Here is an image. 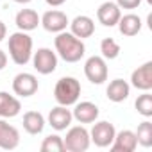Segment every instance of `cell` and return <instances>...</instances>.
Listing matches in <instances>:
<instances>
[{"label": "cell", "mask_w": 152, "mask_h": 152, "mask_svg": "<svg viewBox=\"0 0 152 152\" xmlns=\"http://www.w3.org/2000/svg\"><path fill=\"white\" fill-rule=\"evenodd\" d=\"M54 45H56V52L57 56L66 61V63H77L84 57V52H86V47L83 43V39H79L77 36H73L72 32H57L56 39H54Z\"/></svg>", "instance_id": "1"}, {"label": "cell", "mask_w": 152, "mask_h": 152, "mask_svg": "<svg viewBox=\"0 0 152 152\" xmlns=\"http://www.w3.org/2000/svg\"><path fill=\"white\" fill-rule=\"evenodd\" d=\"M9 56L16 64L20 66L27 64L32 57V38L23 31L11 34L9 36Z\"/></svg>", "instance_id": "2"}, {"label": "cell", "mask_w": 152, "mask_h": 152, "mask_svg": "<svg viewBox=\"0 0 152 152\" xmlns=\"http://www.w3.org/2000/svg\"><path fill=\"white\" fill-rule=\"evenodd\" d=\"M81 97V83L75 77H61L54 88V99L59 106H73Z\"/></svg>", "instance_id": "3"}, {"label": "cell", "mask_w": 152, "mask_h": 152, "mask_svg": "<svg viewBox=\"0 0 152 152\" xmlns=\"http://www.w3.org/2000/svg\"><path fill=\"white\" fill-rule=\"evenodd\" d=\"M63 143H64V150H70V152H84L90 148V143H91V138H90V131L83 125H75V127H70L66 136L63 138Z\"/></svg>", "instance_id": "4"}, {"label": "cell", "mask_w": 152, "mask_h": 152, "mask_svg": "<svg viewBox=\"0 0 152 152\" xmlns=\"http://www.w3.org/2000/svg\"><path fill=\"white\" fill-rule=\"evenodd\" d=\"M84 75L91 84H104L107 81V63L102 56H91L84 63Z\"/></svg>", "instance_id": "5"}, {"label": "cell", "mask_w": 152, "mask_h": 152, "mask_svg": "<svg viewBox=\"0 0 152 152\" xmlns=\"http://www.w3.org/2000/svg\"><path fill=\"white\" fill-rule=\"evenodd\" d=\"M32 64H34V70L41 75H48L52 72H56L57 68V54L52 52V48H38L32 56Z\"/></svg>", "instance_id": "6"}, {"label": "cell", "mask_w": 152, "mask_h": 152, "mask_svg": "<svg viewBox=\"0 0 152 152\" xmlns=\"http://www.w3.org/2000/svg\"><path fill=\"white\" fill-rule=\"evenodd\" d=\"M38 88H39V84H38V77L34 73L22 72L13 79V91L18 97H23V99L25 97H32L38 91Z\"/></svg>", "instance_id": "7"}, {"label": "cell", "mask_w": 152, "mask_h": 152, "mask_svg": "<svg viewBox=\"0 0 152 152\" xmlns=\"http://www.w3.org/2000/svg\"><path fill=\"white\" fill-rule=\"evenodd\" d=\"M115 134H116V129H115V125L111 122H97L93 125V129L90 131L91 141L100 148L109 147L113 143V140H115Z\"/></svg>", "instance_id": "8"}, {"label": "cell", "mask_w": 152, "mask_h": 152, "mask_svg": "<svg viewBox=\"0 0 152 152\" xmlns=\"http://www.w3.org/2000/svg\"><path fill=\"white\" fill-rule=\"evenodd\" d=\"M39 23L43 25L45 31H48V32H56V34H57V32L66 31L70 20H68L66 13L57 11V9H50V11H47V13L39 18Z\"/></svg>", "instance_id": "9"}, {"label": "cell", "mask_w": 152, "mask_h": 152, "mask_svg": "<svg viewBox=\"0 0 152 152\" xmlns=\"http://www.w3.org/2000/svg\"><path fill=\"white\" fill-rule=\"evenodd\" d=\"M131 84L140 91L152 90V61L143 63L131 73Z\"/></svg>", "instance_id": "10"}, {"label": "cell", "mask_w": 152, "mask_h": 152, "mask_svg": "<svg viewBox=\"0 0 152 152\" xmlns=\"http://www.w3.org/2000/svg\"><path fill=\"white\" fill-rule=\"evenodd\" d=\"M120 16H122V11L116 6V2H104L97 9V20L104 27H115L118 23Z\"/></svg>", "instance_id": "11"}, {"label": "cell", "mask_w": 152, "mask_h": 152, "mask_svg": "<svg viewBox=\"0 0 152 152\" xmlns=\"http://www.w3.org/2000/svg\"><path fill=\"white\" fill-rule=\"evenodd\" d=\"M20 143V132L15 125L7 124L4 118H0V148L13 150Z\"/></svg>", "instance_id": "12"}, {"label": "cell", "mask_w": 152, "mask_h": 152, "mask_svg": "<svg viewBox=\"0 0 152 152\" xmlns=\"http://www.w3.org/2000/svg\"><path fill=\"white\" fill-rule=\"evenodd\" d=\"M73 116H72V111L66 107V106H57V107H52L50 113H48V124L52 129L56 131H66L72 124Z\"/></svg>", "instance_id": "13"}, {"label": "cell", "mask_w": 152, "mask_h": 152, "mask_svg": "<svg viewBox=\"0 0 152 152\" xmlns=\"http://www.w3.org/2000/svg\"><path fill=\"white\" fill-rule=\"evenodd\" d=\"M109 147L115 152H134L136 147H138V140H136L134 131L124 129V131L116 132L115 134V140H113V143Z\"/></svg>", "instance_id": "14"}, {"label": "cell", "mask_w": 152, "mask_h": 152, "mask_svg": "<svg viewBox=\"0 0 152 152\" xmlns=\"http://www.w3.org/2000/svg\"><path fill=\"white\" fill-rule=\"evenodd\" d=\"M70 29H72V34L77 36L79 39H84V38H91L93 32H95V22L86 16V15H81V16H75L70 23Z\"/></svg>", "instance_id": "15"}, {"label": "cell", "mask_w": 152, "mask_h": 152, "mask_svg": "<svg viewBox=\"0 0 152 152\" xmlns=\"http://www.w3.org/2000/svg\"><path fill=\"white\" fill-rule=\"evenodd\" d=\"M72 116L79 124H93L99 118V107H97V104L88 102V100L79 102V104L75 102V109H73Z\"/></svg>", "instance_id": "16"}, {"label": "cell", "mask_w": 152, "mask_h": 152, "mask_svg": "<svg viewBox=\"0 0 152 152\" xmlns=\"http://www.w3.org/2000/svg\"><path fill=\"white\" fill-rule=\"evenodd\" d=\"M22 104L16 97L9 95L7 91H0V118H15L20 115Z\"/></svg>", "instance_id": "17"}, {"label": "cell", "mask_w": 152, "mask_h": 152, "mask_svg": "<svg viewBox=\"0 0 152 152\" xmlns=\"http://www.w3.org/2000/svg\"><path fill=\"white\" fill-rule=\"evenodd\" d=\"M15 23L20 31L23 32H29V31H34L38 29L39 25V15L34 11V9H22L18 11L16 18H15Z\"/></svg>", "instance_id": "18"}, {"label": "cell", "mask_w": 152, "mask_h": 152, "mask_svg": "<svg viewBox=\"0 0 152 152\" xmlns=\"http://www.w3.org/2000/svg\"><path fill=\"white\" fill-rule=\"evenodd\" d=\"M116 25H118V31H120L122 36L131 38V36H136V34L141 31V18H140L138 15L129 13V15L120 16V20H118Z\"/></svg>", "instance_id": "19"}, {"label": "cell", "mask_w": 152, "mask_h": 152, "mask_svg": "<svg viewBox=\"0 0 152 152\" xmlns=\"http://www.w3.org/2000/svg\"><path fill=\"white\" fill-rule=\"evenodd\" d=\"M129 93H131V86H129V83L127 81H124V79H115V81H111L109 83V86H107V90H106V95H107V99L111 100V102H124L127 97H129Z\"/></svg>", "instance_id": "20"}, {"label": "cell", "mask_w": 152, "mask_h": 152, "mask_svg": "<svg viewBox=\"0 0 152 152\" xmlns=\"http://www.w3.org/2000/svg\"><path fill=\"white\" fill-rule=\"evenodd\" d=\"M23 129L29 134H39L45 129V116L39 111H27L23 115Z\"/></svg>", "instance_id": "21"}, {"label": "cell", "mask_w": 152, "mask_h": 152, "mask_svg": "<svg viewBox=\"0 0 152 152\" xmlns=\"http://www.w3.org/2000/svg\"><path fill=\"white\" fill-rule=\"evenodd\" d=\"M134 107H136V111H138L141 116L150 118V116H152V95H150L148 91H143V93L136 99Z\"/></svg>", "instance_id": "22"}, {"label": "cell", "mask_w": 152, "mask_h": 152, "mask_svg": "<svg viewBox=\"0 0 152 152\" xmlns=\"http://www.w3.org/2000/svg\"><path fill=\"white\" fill-rule=\"evenodd\" d=\"M134 134H136V140L141 147H150L152 145V124L148 120L141 122Z\"/></svg>", "instance_id": "23"}, {"label": "cell", "mask_w": 152, "mask_h": 152, "mask_svg": "<svg viewBox=\"0 0 152 152\" xmlns=\"http://www.w3.org/2000/svg\"><path fill=\"white\" fill-rule=\"evenodd\" d=\"M100 52L104 59H116L120 56V45L113 38H104L100 41Z\"/></svg>", "instance_id": "24"}, {"label": "cell", "mask_w": 152, "mask_h": 152, "mask_svg": "<svg viewBox=\"0 0 152 152\" xmlns=\"http://www.w3.org/2000/svg\"><path fill=\"white\" fill-rule=\"evenodd\" d=\"M41 152H63L64 150V143H63V138L57 136V134H50L43 140L41 143Z\"/></svg>", "instance_id": "25"}, {"label": "cell", "mask_w": 152, "mask_h": 152, "mask_svg": "<svg viewBox=\"0 0 152 152\" xmlns=\"http://www.w3.org/2000/svg\"><path fill=\"white\" fill-rule=\"evenodd\" d=\"M141 4V0H116V6L120 9H136Z\"/></svg>", "instance_id": "26"}, {"label": "cell", "mask_w": 152, "mask_h": 152, "mask_svg": "<svg viewBox=\"0 0 152 152\" xmlns=\"http://www.w3.org/2000/svg\"><path fill=\"white\" fill-rule=\"evenodd\" d=\"M7 66V54L4 50H0V70H4Z\"/></svg>", "instance_id": "27"}, {"label": "cell", "mask_w": 152, "mask_h": 152, "mask_svg": "<svg viewBox=\"0 0 152 152\" xmlns=\"http://www.w3.org/2000/svg\"><path fill=\"white\" fill-rule=\"evenodd\" d=\"M7 36V27H6V23L0 20V41H4V38Z\"/></svg>", "instance_id": "28"}, {"label": "cell", "mask_w": 152, "mask_h": 152, "mask_svg": "<svg viewBox=\"0 0 152 152\" xmlns=\"http://www.w3.org/2000/svg\"><path fill=\"white\" fill-rule=\"evenodd\" d=\"M45 2L48 4V6H52V7H59V6H63L66 0H45Z\"/></svg>", "instance_id": "29"}, {"label": "cell", "mask_w": 152, "mask_h": 152, "mask_svg": "<svg viewBox=\"0 0 152 152\" xmlns=\"http://www.w3.org/2000/svg\"><path fill=\"white\" fill-rule=\"evenodd\" d=\"M15 2H16V4H29L31 0H15Z\"/></svg>", "instance_id": "30"}, {"label": "cell", "mask_w": 152, "mask_h": 152, "mask_svg": "<svg viewBox=\"0 0 152 152\" xmlns=\"http://www.w3.org/2000/svg\"><path fill=\"white\" fill-rule=\"evenodd\" d=\"M147 2H148V4H150V6H152V0H147Z\"/></svg>", "instance_id": "31"}]
</instances>
